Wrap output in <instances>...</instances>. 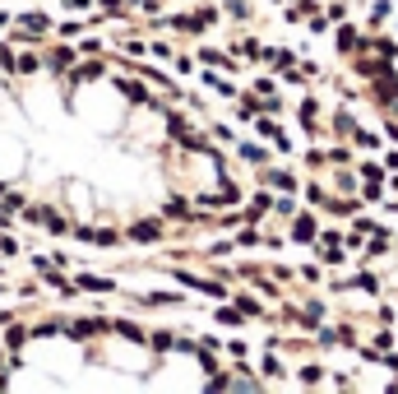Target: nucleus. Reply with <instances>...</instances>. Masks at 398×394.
Listing matches in <instances>:
<instances>
[{
  "instance_id": "obj_1",
  "label": "nucleus",
  "mask_w": 398,
  "mask_h": 394,
  "mask_svg": "<svg viewBox=\"0 0 398 394\" xmlns=\"http://www.w3.org/2000/svg\"><path fill=\"white\" fill-rule=\"evenodd\" d=\"M135 237H139V242H153V237H158V223H139Z\"/></svg>"
}]
</instances>
